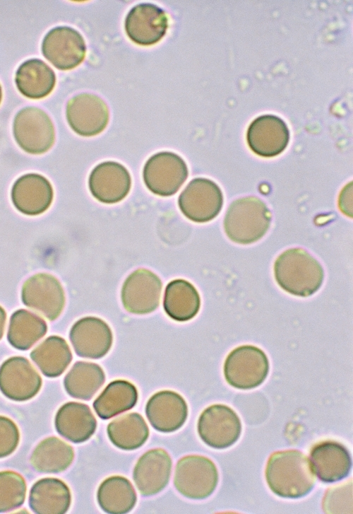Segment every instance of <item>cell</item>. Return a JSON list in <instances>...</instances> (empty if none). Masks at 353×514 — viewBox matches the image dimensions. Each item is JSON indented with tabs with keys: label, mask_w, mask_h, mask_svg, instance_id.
<instances>
[{
	"label": "cell",
	"mask_w": 353,
	"mask_h": 514,
	"mask_svg": "<svg viewBox=\"0 0 353 514\" xmlns=\"http://www.w3.org/2000/svg\"><path fill=\"white\" fill-rule=\"evenodd\" d=\"M181 213L196 223H206L214 219L223 206L220 187L205 177L194 178L181 192L178 199Z\"/></svg>",
	"instance_id": "cell-8"
},
{
	"label": "cell",
	"mask_w": 353,
	"mask_h": 514,
	"mask_svg": "<svg viewBox=\"0 0 353 514\" xmlns=\"http://www.w3.org/2000/svg\"><path fill=\"white\" fill-rule=\"evenodd\" d=\"M197 430L208 446L225 449L234 444L241 432V423L237 413L225 404H213L200 415Z\"/></svg>",
	"instance_id": "cell-9"
},
{
	"label": "cell",
	"mask_w": 353,
	"mask_h": 514,
	"mask_svg": "<svg viewBox=\"0 0 353 514\" xmlns=\"http://www.w3.org/2000/svg\"><path fill=\"white\" fill-rule=\"evenodd\" d=\"M172 462L163 449L156 448L145 452L137 461L133 472L134 483L143 496H150L167 485Z\"/></svg>",
	"instance_id": "cell-20"
},
{
	"label": "cell",
	"mask_w": 353,
	"mask_h": 514,
	"mask_svg": "<svg viewBox=\"0 0 353 514\" xmlns=\"http://www.w3.org/2000/svg\"><path fill=\"white\" fill-rule=\"evenodd\" d=\"M107 436L114 445L124 450L141 447L149 436V428L141 415L129 413L111 421L107 428Z\"/></svg>",
	"instance_id": "cell-31"
},
{
	"label": "cell",
	"mask_w": 353,
	"mask_h": 514,
	"mask_svg": "<svg viewBox=\"0 0 353 514\" xmlns=\"http://www.w3.org/2000/svg\"><path fill=\"white\" fill-rule=\"evenodd\" d=\"M97 499L100 508L107 513L124 514L136 503L135 489L128 479L121 476L105 479L100 485Z\"/></svg>",
	"instance_id": "cell-28"
},
{
	"label": "cell",
	"mask_w": 353,
	"mask_h": 514,
	"mask_svg": "<svg viewBox=\"0 0 353 514\" xmlns=\"http://www.w3.org/2000/svg\"><path fill=\"white\" fill-rule=\"evenodd\" d=\"M131 186V178L128 170L115 161H104L97 165L88 178L92 195L107 204L123 200L128 195Z\"/></svg>",
	"instance_id": "cell-17"
},
{
	"label": "cell",
	"mask_w": 353,
	"mask_h": 514,
	"mask_svg": "<svg viewBox=\"0 0 353 514\" xmlns=\"http://www.w3.org/2000/svg\"><path fill=\"white\" fill-rule=\"evenodd\" d=\"M41 385V377L24 357H11L0 367V390L10 399H30L37 394Z\"/></svg>",
	"instance_id": "cell-16"
},
{
	"label": "cell",
	"mask_w": 353,
	"mask_h": 514,
	"mask_svg": "<svg viewBox=\"0 0 353 514\" xmlns=\"http://www.w3.org/2000/svg\"><path fill=\"white\" fill-rule=\"evenodd\" d=\"M218 479V472L212 460L202 455H191L177 462L174 485L185 497L203 499L213 493Z\"/></svg>",
	"instance_id": "cell-5"
},
{
	"label": "cell",
	"mask_w": 353,
	"mask_h": 514,
	"mask_svg": "<svg viewBox=\"0 0 353 514\" xmlns=\"http://www.w3.org/2000/svg\"><path fill=\"white\" fill-rule=\"evenodd\" d=\"M271 213L263 201L256 197L234 200L224 219V229L233 242L248 245L260 240L267 233Z\"/></svg>",
	"instance_id": "cell-3"
},
{
	"label": "cell",
	"mask_w": 353,
	"mask_h": 514,
	"mask_svg": "<svg viewBox=\"0 0 353 514\" xmlns=\"http://www.w3.org/2000/svg\"><path fill=\"white\" fill-rule=\"evenodd\" d=\"M269 368L268 358L262 349L253 345H242L227 355L224 363V375L231 386L250 390L264 382Z\"/></svg>",
	"instance_id": "cell-4"
},
{
	"label": "cell",
	"mask_w": 353,
	"mask_h": 514,
	"mask_svg": "<svg viewBox=\"0 0 353 514\" xmlns=\"http://www.w3.org/2000/svg\"><path fill=\"white\" fill-rule=\"evenodd\" d=\"M184 159L173 152L162 151L150 156L143 167V179L153 194L169 197L176 193L188 177Z\"/></svg>",
	"instance_id": "cell-6"
},
{
	"label": "cell",
	"mask_w": 353,
	"mask_h": 514,
	"mask_svg": "<svg viewBox=\"0 0 353 514\" xmlns=\"http://www.w3.org/2000/svg\"><path fill=\"white\" fill-rule=\"evenodd\" d=\"M15 81L23 95L31 99H40L52 91L56 76L42 60L30 59L20 65L16 73Z\"/></svg>",
	"instance_id": "cell-25"
},
{
	"label": "cell",
	"mask_w": 353,
	"mask_h": 514,
	"mask_svg": "<svg viewBox=\"0 0 353 514\" xmlns=\"http://www.w3.org/2000/svg\"><path fill=\"white\" fill-rule=\"evenodd\" d=\"M19 442V431L15 423L0 416V458L11 455Z\"/></svg>",
	"instance_id": "cell-35"
},
{
	"label": "cell",
	"mask_w": 353,
	"mask_h": 514,
	"mask_svg": "<svg viewBox=\"0 0 353 514\" xmlns=\"http://www.w3.org/2000/svg\"><path fill=\"white\" fill-rule=\"evenodd\" d=\"M13 132L16 141L25 152L42 154L54 144V124L47 113L32 106L21 109L15 116Z\"/></svg>",
	"instance_id": "cell-7"
},
{
	"label": "cell",
	"mask_w": 353,
	"mask_h": 514,
	"mask_svg": "<svg viewBox=\"0 0 353 514\" xmlns=\"http://www.w3.org/2000/svg\"><path fill=\"white\" fill-rule=\"evenodd\" d=\"M66 116L69 126L76 134L89 137L104 131L109 122V112L100 97L83 93L68 100Z\"/></svg>",
	"instance_id": "cell-10"
},
{
	"label": "cell",
	"mask_w": 353,
	"mask_h": 514,
	"mask_svg": "<svg viewBox=\"0 0 353 514\" xmlns=\"http://www.w3.org/2000/svg\"><path fill=\"white\" fill-rule=\"evenodd\" d=\"M104 381V373L98 364L78 361L65 376L64 385L71 397L89 400L103 385Z\"/></svg>",
	"instance_id": "cell-30"
},
{
	"label": "cell",
	"mask_w": 353,
	"mask_h": 514,
	"mask_svg": "<svg viewBox=\"0 0 353 514\" xmlns=\"http://www.w3.org/2000/svg\"><path fill=\"white\" fill-rule=\"evenodd\" d=\"M47 329V324L42 318L28 310L20 309L11 317L7 338L16 349L27 350L46 334Z\"/></svg>",
	"instance_id": "cell-33"
},
{
	"label": "cell",
	"mask_w": 353,
	"mask_h": 514,
	"mask_svg": "<svg viewBox=\"0 0 353 514\" xmlns=\"http://www.w3.org/2000/svg\"><path fill=\"white\" fill-rule=\"evenodd\" d=\"M338 206L344 214L349 217L352 216V182L347 185L341 191Z\"/></svg>",
	"instance_id": "cell-36"
},
{
	"label": "cell",
	"mask_w": 353,
	"mask_h": 514,
	"mask_svg": "<svg viewBox=\"0 0 353 514\" xmlns=\"http://www.w3.org/2000/svg\"><path fill=\"white\" fill-rule=\"evenodd\" d=\"M246 140L251 150L258 156L271 158L278 156L289 141V130L285 122L275 115H263L253 119L248 127Z\"/></svg>",
	"instance_id": "cell-14"
},
{
	"label": "cell",
	"mask_w": 353,
	"mask_h": 514,
	"mask_svg": "<svg viewBox=\"0 0 353 514\" xmlns=\"http://www.w3.org/2000/svg\"><path fill=\"white\" fill-rule=\"evenodd\" d=\"M275 279L287 293L308 297L321 288L324 271L320 262L303 248H290L281 253L274 263Z\"/></svg>",
	"instance_id": "cell-2"
},
{
	"label": "cell",
	"mask_w": 353,
	"mask_h": 514,
	"mask_svg": "<svg viewBox=\"0 0 353 514\" xmlns=\"http://www.w3.org/2000/svg\"><path fill=\"white\" fill-rule=\"evenodd\" d=\"M69 339L78 356L97 359L110 350L113 335L104 320L96 317H85L73 324Z\"/></svg>",
	"instance_id": "cell-18"
},
{
	"label": "cell",
	"mask_w": 353,
	"mask_h": 514,
	"mask_svg": "<svg viewBox=\"0 0 353 514\" xmlns=\"http://www.w3.org/2000/svg\"><path fill=\"white\" fill-rule=\"evenodd\" d=\"M128 37L136 44L150 46L156 44L165 35L168 18L163 9L149 3L133 6L124 21Z\"/></svg>",
	"instance_id": "cell-15"
},
{
	"label": "cell",
	"mask_w": 353,
	"mask_h": 514,
	"mask_svg": "<svg viewBox=\"0 0 353 514\" xmlns=\"http://www.w3.org/2000/svg\"><path fill=\"white\" fill-rule=\"evenodd\" d=\"M311 465L318 478L325 483L345 479L352 468L347 449L335 441H324L314 445L310 453Z\"/></svg>",
	"instance_id": "cell-22"
},
{
	"label": "cell",
	"mask_w": 353,
	"mask_h": 514,
	"mask_svg": "<svg viewBox=\"0 0 353 514\" xmlns=\"http://www.w3.org/2000/svg\"><path fill=\"white\" fill-rule=\"evenodd\" d=\"M201 307V298L194 286L184 279H175L166 286L163 308L167 315L178 322L193 318Z\"/></svg>",
	"instance_id": "cell-26"
},
{
	"label": "cell",
	"mask_w": 353,
	"mask_h": 514,
	"mask_svg": "<svg viewBox=\"0 0 353 514\" xmlns=\"http://www.w3.org/2000/svg\"><path fill=\"white\" fill-rule=\"evenodd\" d=\"M1 98H2V91H1V85H0V103H1Z\"/></svg>",
	"instance_id": "cell-38"
},
{
	"label": "cell",
	"mask_w": 353,
	"mask_h": 514,
	"mask_svg": "<svg viewBox=\"0 0 353 514\" xmlns=\"http://www.w3.org/2000/svg\"><path fill=\"white\" fill-rule=\"evenodd\" d=\"M26 484L18 473L0 472V513L20 507L25 501Z\"/></svg>",
	"instance_id": "cell-34"
},
{
	"label": "cell",
	"mask_w": 353,
	"mask_h": 514,
	"mask_svg": "<svg viewBox=\"0 0 353 514\" xmlns=\"http://www.w3.org/2000/svg\"><path fill=\"white\" fill-rule=\"evenodd\" d=\"M145 414L150 425L162 433H172L180 428L188 416L184 399L171 390L155 393L147 402Z\"/></svg>",
	"instance_id": "cell-21"
},
{
	"label": "cell",
	"mask_w": 353,
	"mask_h": 514,
	"mask_svg": "<svg viewBox=\"0 0 353 514\" xmlns=\"http://www.w3.org/2000/svg\"><path fill=\"white\" fill-rule=\"evenodd\" d=\"M74 458L73 448L56 437L41 441L33 450L30 463L37 472L59 473L66 469Z\"/></svg>",
	"instance_id": "cell-29"
},
{
	"label": "cell",
	"mask_w": 353,
	"mask_h": 514,
	"mask_svg": "<svg viewBox=\"0 0 353 514\" xmlns=\"http://www.w3.org/2000/svg\"><path fill=\"white\" fill-rule=\"evenodd\" d=\"M68 486L56 478H44L36 481L29 494V506L37 514L65 513L71 505Z\"/></svg>",
	"instance_id": "cell-24"
},
{
	"label": "cell",
	"mask_w": 353,
	"mask_h": 514,
	"mask_svg": "<svg viewBox=\"0 0 353 514\" xmlns=\"http://www.w3.org/2000/svg\"><path fill=\"white\" fill-rule=\"evenodd\" d=\"M30 358L45 376L55 378L70 364L72 354L65 339L51 336L32 351Z\"/></svg>",
	"instance_id": "cell-32"
},
{
	"label": "cell",
	"mask_w": 353,
	"mask_h": 514,
	"mask_svg": "<svg viewBox=\"0 0 353 514\" xmlns=\"http://www.w3.org/2000/svg\"><path fill=\"white\" fill-rule=\"evenodd\" d=\"M162 288V281L155 274L138 269L124 282L121 293L123 305L133 314L150 313L159 306Z\"/></svg>",
	"instance_id": "cell-13"
},
{
	"label": "cell",
	"mask_w": 353,
	"mask_h": 514,
	"mask_svg": "<svg viewBox=\"0 0 353 514\" xmlns=\"http://www.w3.org/2000/svg\"><path fill=\"white\" fill-rule=\"evenodd\" d=\"M42 52L58 69L70 70L82 63L85 57L86 46L83 36L76 30L59 26L44 36Z\"/></svg>",
	"instance_id": "cell-11"
},
{
	"label": "cell",
	"mask_w": 353,
	"mask_h": 514,
	"mask_svg": "<svg viewBox=\"0 0 353 514\" xmlns=\"http://www.w3.org/2000/svg\"><path fill=\"white\" fill-rule=\"evenodd\" d=\"M11 197L16 209L28 216H37L47 211L54 197L49 181L37 173L20 176L13 185Z\"/></svg>",
	"instance_id": "cell-19"
},
{
	"label": "cell",
	"mask_w": 353,
	"mask_h": 514,
	"mask_svg": "<svg viewBox=\"0 0 353 514\" xmlns=\"http://www.w3.org/2000/svg\"><path fill=\"white\" fill-rule=\"evenodd\" d=\"M96 419L90 407L83 403L70 402L62 405L56 414L55 428L66 440L80 443L94 434Z\"/></svg>",
	"instance_id": "cell-23"
},
{
	"label": "cell",
	"mask_w": 353,
	"mask_h": 514,
	"mask_svg": "<svg viewBox=\"0 0 353 514\" xmlns=\"http://www.w3.org/2000/svg\"><path fill=\"white\" fill-rule=\"evenodd\" d=\"M21 298L24 305L52 321L60 315L65 304L60 282L52 275L44 273L37 274L24 283Z\"/></svg>",
	"instance_id": "cell-12"
},
{
	"label": "cell",
	"mask_w": 353,
	"mask_h": 514,
	"mask_svg": "<svg viewBox=\"0 0 353 514\" xmlns=\"http://www.w3.org/2000/svg\"><path fill=\"white\" fill-rule=\"evenodd\" d=\"M265 479L276 495L289 498L306 496L316 478L308 457L301 451L287 450L270 455L265 467Z\"/></svg>",
	"instance_id": "cell-1"
},
{
	"label": "cell",
	"mask_w": 353,
	"mask_h": 514,
	"mask_svg": "<svg viewBox=\"0 0 353 514\" xmlns=\"http://www.w3.org/2000/svg\"><path fill=\"white\" fill-rule=\"evenodd\" d=\"M6 318V313L4 310L0 306V339H1L4 334Z\"/></svg>",
	"instance_id": "cell-37"
},
{
	"label": "cell",
	"mask_w": 353,
	"mask_h": 514,
	"mask_svg": "<svg viewBox=\"0 0 353 514\" xmlns=\"http://www.w3.org/2000/svg\"><path fill=\"white\" fill-rule=\"evenodd\" d=\"M138 391L131 382L116 380L111 382L95 399L92 407L97 416L109 419L132 409L138 401Z\"/></svg>",
	"instance_id": "cell-27"
}]
</instances>
